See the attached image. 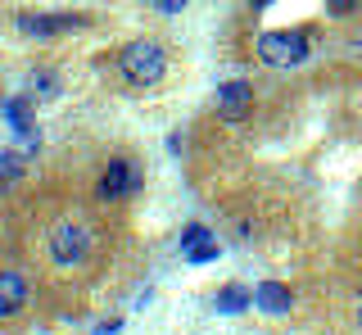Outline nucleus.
Wrapping results in <instances>:
<instances>
[{
    "instance_id": "f257e3e1",
    "label": "nucleus",
    "mask_w": 362,
    "mask_h": 335,
    "mask_svg": "<svg viewBox=\"0 0 362 335\" xmlns=\"http://www.w3.org/2000/svg\"><path fill=\"white\" fill-rule=\"evenodd\" d=\"M118 73L127 77V86H158L163 82V73H168V59H163V50L154 46V41H132L127 50L118 54Z\"/></svg>"
},
{
    "instance_id": "f03ea898",
    "label": "nucleus",
    "mask_w": 362,
    "mask_h": 335,
    "mask_svg": "<svg viewBox=\"0 0 362 335\" xmlns=\"http://www.w3.org/2000/svg\"><path fill=\"white\" fill-rule=\"evenodd\" d=\"M258 59L272 69H294L308 59V37L303 32H263L258 37Z\"/></svg>"
},
{
    "instance_id": "7ed1b4c3",
    "label": "nucleus",
    "mask_w": 362,
    "mask_h": 335,
    "mask_svg": "<svg viewBox=\"0 0 362 335\" xmlns=\"http://www.w3.org/2000/svg\"><path fill=\"white\" fill-rule=\"evenodd\" d=\"M90 254V227L86 222H59L50 231V259L59 267H82Z\"/></svg>"
},
{
    "instance_id": "20e7f679",
    "label": "nucleus",
    "mask_w": 362,
    "mask_h": 335,
    "mask_svg": "<svg viewBox=\"0 0 362 335\" xmlns=\"http://www.w3.org/2000/svg\"><path fill=\"white\" fill-rule=\"evenodd\" d=\"M141 186V172H136L132 159H109V168L100 172V199H127Z\"/></svg>"
},
{
    "instance_id": "39448f33",
    "label": "nucleus",
    "mask_w": 362,
    "mask_h": 335,
    "mask_svg": "<svg viewBox=\"0 0 362 335\" xmlns=\"http://www.w3.org/2000/svg\"><path fill=\"white\" fill-rule=\"evenodd\" d=\"M86 28L82 14H18V32L23 37H59V32Z\"/></svg>"
},
{
    "instance_id": "423d86ee",
    "label": "nucleus",
    "mask_w": 362,
    "mask_h": 335,
    "mask_svg": "<svg viewBox=\"0 0 362 335\" xmlns=\"http://www.w3.org/2000/svg\"><path fill=\"white\" fill-rule=\"evenodd\" d=\"M249 109H254V86L249 82H222L218 86V114L226 122H245Z\"/></svg>"
},
{
    "instance_id": "0eeeda50",
    "label": "nucleus",
    "mask_w": 362,
    "mask_h": 335,
    "mask_svg": "<svg viewBox=\"0 0 362 335\" xmlns=\"http://www.w3.org/2000/svg\"><path fill=\"white\" fill-rule=\"evenodd\" d=\"M28 304V281L18 272H0V317H14Z\"/></svg>"
},
{
    "instance_id": "6e6552de",
    "label": "nucleus",
    "mask_w": 362,
    "mask_h": 335,
    "mask_svg": "<svg viewBox=\"0 0 362 335\" xmlns=\"http://www.w3.org/2000/svg\"><path fill=\"white\" fill-rule=\"evenodd\" d=\"M254 304L263 308V312H290V304H294V295L281 281H263L254 290Z\"/></svg>"
},
{
    "instance_id": "1a4fd4ad",
    "label": "nucleus",
    "mask_w": 362,
    "mask_h": 335,
    "mask_svg": "<svg viewBox=\"0 0 362 335\" xmlns=\"http://www.w3.org/2000/svg\"><path fill=\"white\" fill-rule=\"evenodd\" d=\"M249 304H254V295H249L245 286H226L222 295H218V312H240Z\"/></svg>"
},
{
    "instance_id": "9d476101",
    "label": "nucleus",
    "mask_w": 362,
    "mask_h": 335,
    "mask_svg": "<svg viewBox=\"0 0 362 335\" xmlns=\"http://www.w3.org/2000/svg\"><path fill=\"white\" fill-rule=\"evenodd\" d=\"M18 168H23V154H18V150L0 154V191H5V186H9V182L18 177Z\"/></svg>"
},
{
    "instance_id": "9b49d317",
    "label": "nucleus",
    "mask_w": 362,
    "mask_h": 335,
    "mask_svg": "<svg viewBox=\"0 0 362 335\" xmlns=\"http://www.w3.org/2000/svg\"><path fill=\"white\" fill-rule=\"evenodd\" d=\"M204 240H209V227H199V222L181 231V249H195V245H204Z\"/></svg>"
},
{
    "instance_id": "f8f14e48",
    "label": "nucleus",
    "mask_w": 362,
    "mask_h": 335,
    "mask_svg": "<svg viewBox=\"0 0 362 335\" xmlns=\"http://www.w3.org/2000/svg\"><path fill=\"white\" fill-rule=\"evenodd\" d=\"M186 259L190 263H209V259H218V245L204 240V245H195V249H186Z\"/></svg>"
},
{
    "instance_id": "ddd939ff",
    "label": "nucleus",
    "mask_w": 362,
    "mask_h": 335,
    "mask_svg": "<svg viewBox=\"0 0 362 335\" xmlns=\"http://www.w3.org/2000/svg\"><path fill=\"white\" fill-rule=\"evenodd\" d=\"M32 86H37L41 95H54V91H59V86H54V73H37V77H32Z\"/></svg>"
},
{
    "instance_id": "4468645a",
    "label": "nucleus",
    "mask_w": 362,
    "mask_h": 335,
    "mask_svg": "<svg viewBox=\"0 0 362 335\" xmlns=\"http://www.w3.org/2000/svg\"><path fill=\"white\" fill-rule=\"evenodd\" d=\"M158 9H163V14H181V9H186V0H154Z\"/></svg>"
},
{
    "instance_id": "2eb2a0df",
    "label": "nucleus",
    "mask_w": 362,
    "mask_h": 335,
    "mask_svg": "<svg viewBox=\"0 0 362 335\" xmlns=\"http://www.w3.org/2000/svg\"><path fill=\"white\" fill-rule=\"evenodd\" d=\"M354 9V0H331V14H349Z\"/></svg>"
},
{
    "instance_id": "dca6fc26",
    "label": "nucleus",
    "mask_w": 362,
    "mask_h": 335,
    "mask_svg": "<svg viewBox=\"0 0 362 335\" xmlns=\"http://www.w3.org/2000/svg\"><path fill=\"white\" fill-rule=\"evenodd\" d=\"M272 5V0H254V9H267Z\"/></svg>"
},
{
    "instance_id": "f3484780",
    "label": "nucleus",
    "mask_w": 362,
    "mask_h": 335,
    "mask_svg": "<svg viewBox=\"0 0 362 335\" xmlns=\"http://www.w3.org/2000/svg\"><path fill=\"white\" fill-rule=\"evenodd\" d=\"M358 317H362V308H358Z\"/></svg>"
}]
</instances>
